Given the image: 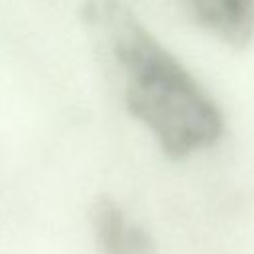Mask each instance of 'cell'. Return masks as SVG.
<instances>
[{
	"label": "cell",
	"mask_w": 254,
	"mask_h": 254,
	"mask_svg": "<svg viewBox=\"0 0 254 254\" xmlns=\"http://www.w3.org/2000/svg\"><path fill=\"white\" fill-rule=\"evenodd\" d=\"M93 228L103 254H155L149 234L135 224L113 200H99L93 208Z\"/></svg>",
	"instance_id": "3957f363"
},
{
	"label": "cell",
	"mask_w": 254,
	"mask_h": 254,
	"mask_svg": "<svg viewBox=\"0 0 254 254\" xmlns=\"http://www.w3.org/2000/svg\"><path fill=\"white\" fill-rule=\"evenodd\" d=\"M189 14L206 32L232 48L254 36V0H183Z\"/></svg>",
	"instance_id": "7a4b0ae2"
},
{
	"label": "cell",
	"mask_w": 254,
	"mask_h": 254,
	"mask_svg": "<svg viewBox=\"0 0 254 254\" xmlns=\"http://www.w3.org/2000/svg\"><path fill=\"white\" fill-rule=\"evenodd\" d=\"M87 16L107 48L127 109L173 159L214 145L224 119L194 75L119 0H91Z\"/></svg>",
	"instance_id": "6da1fadb"
}]
</instances>
